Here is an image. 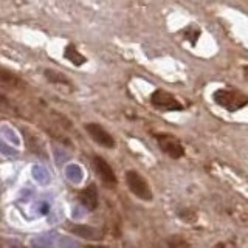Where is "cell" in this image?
<instances>
[{"mask_svg":"<svg viewBox=\"0 0 248 248\" xmlns=\"http://www.w3.org/2000/svg\"><path fill=\"white\" fill-rule=\"evenodd\" d=\"M93 168H95L96 175L99 177V180L103 182L106 188H116L118 178H116L112 166L108 165L103 157H99V155H95V157H93Z\"/></svg>","mask_w":248,"mask_h":248,"instance_id":"cell-5","label":"cell"},{"mask_svg":"<svg viewBox=\"0 0 248 248\" xmlns=\"http://www.w3.org/2000/svg\"><path fill=\"white\" fill-rule=\"evenodd\" d=\"M70 232L79 236V237H84V239H98L99 237V232L95 228L85 227V225H75V227L70 228Z\"/></svg>","mask_w":248,"mask_h":248,"instance_id":"cell-9","label":"cell"},{"mask_svg":"<svg viewBox=\"0 0 248 248\" xmlns=\"http://www.w3.org/2000/svg\"><path fill=\"white\" fill-rule=\"evenodd\" d=\"M85 130H87V134L92 137V140L95 143H98L99 146L106 147V149H113L116 146L115 143V138L108 134V132L101 126V124H96V123H89L85 124Z\"/></svg>","mask_w":248,"mask_h":248,"instance_id":"cell-6","label":"cell"},{"mask_svg":"<svg viewBox=\"0 0 248 248\" xmlns=\"http://www.w3.org/2000/svg\"><path fill=\"white\" fill-rule=\"evenodd\" d=\"M45 78L46 81L51 84H64V85H70V81L67 79L65 75H61L54 70H45Z\"/></svg>","mask_w":248,"mask_h":248,"instance_id":"cell-10","label":"cell"},{"mask_svg":"<svg viewBox=\"0 0 248 248\" xmlns=\"http://www.w3.org/2000/svg\"><path fill=\"white\" fill-rule=\"evenodd\" d=\"M126 183H127L129 189L132 191V194H134L135 197L141 199L144 202H151L154 199L149 183H147L146 178L141 174H138L137 170H127L126 172Z\"/></svg>","mask_w":248,"mask_h":248,"instance_id":"cell-2","label":"cell"},{"mask_svg":"<svg viewBox=\"0 0 248 248\" xmlns=\"http://www.w3.org/2000/svg\"><path fill=\"white\" fill-rule=\"evenodd\" d=\"M200 30L199 28H192V27H189V28H186L185 30V36H186V39L192 44V45H196V42L199 41V37H200Z\"/></svg>","mask_w":248,"mask_h":248,"instance_id":"cell-11","label":"cell"},{"mask_svg":"<svg viewBox=\"0 0 248 248\" xmlns=\"http://www.w3.org/2000/svg\"><path fill=\"white\" fill-rule=\"evenodd\" d=\"M79 202L89 209V211H95L98 208V192H96V186L90 185L87 188H84L79 192Z\"/></svg>","mask_w":248,"mask_h":248,"instance_id":"cell-7","label":"cell"},{"mask_svg":"<svg viewBox=\"0 0 248 248\" xmlns=\"http://www.w3.org/2000/svg\"><path fill=\"white\" fill-rule=\"evenodd\" d=\"M151 104L158 108V110L165 112H180L183 110V104L178 101L172 93H169L163 89H157L151 95Z\"/></svg>","mask_w":248,"mask_h":248,"instance_id":"cell-3","label":"cell"},{"mask_svg":"<svg viewBox=\"0 0 248 248\" xmlns=\"http://www.w3.org/2000/svg\"><path fill=\"white\" fill-rule=\"evenodd\" d=\"M64 58H65L68 62H72V64H73L75 67H81V65L85 64V62H87V58H85L82 53H79V50H78L73 44H68V45L65 46V50H64Z\"/></svg>","mask_w":248,"mask_h":248,"instance_id":"cell-8","label":"cell"},{"mask_svg":"<svg viewBox=\"0 0 248 248\" xmlns=\"http://www.w3.org/2000/svg\"><path fill=\"white\" fill-rule=\"evenodd\" d=\"M244 76H245V79H247V82H248V65L244 67Z\"/></svg>","mask_w":248,"mask_h":248,"instance_id":"cell-13","label":"cell"},{"mask_svg":"<svg viewBox=\"0 0 248 248\" xmlns=\"http://www.w3.org/2000/svg\"><path fill=\"white\" fill-rule=\"evenodd\" d=\"M155 138H157V143H158L160 149L166 155H169L170 158L178 160L185 155V147L178 138H175L172 135H168V134L155 135Z\"/></svg>","mask_w":248,"mask_h":248,"instance_id":"cell-4","label":"cell"},{"mask_svg":"<svg viewBox=\"0 0 248 248\" xmlns=\"http://www.w3.org/2000/svg\"><path fill=\"white\" fill-rule=\"evenodd\" d=\"M213 99L217 106L228 112H237L248 106V96L237 89H219L214 92Z\"/></svg>","mask_w":248,"mask_h":248,"instance_id":"cell-1","label":"cell"},{"mask_svg":"<svg viewBox=\"0 0 248 248\" xmlns=\"http://www.w3.org/2000/svg\"><path fill=\"white\" fill-rule=\"evenodd\" d=\"M84 248H106L104 245H85Z\"/></svg>","mask_w":248,"mask_h":248,"instance_id":"cell-12","label":"cell"}]
</instances>
